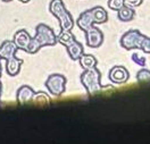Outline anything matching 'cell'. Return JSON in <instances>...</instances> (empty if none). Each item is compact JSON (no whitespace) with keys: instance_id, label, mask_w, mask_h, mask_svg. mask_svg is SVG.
Listing matches in <instances>:
<instances>
[{"instance_id":"44dd1931","label":"cell","mask_w":150,"mask_h":144,"mask_svg":"<svg viewBox=\"0 0 150 144\" xmlns=\"http://www.w3.org/2000/svg\"><path fill=\"white\" fill-rule=\"evenodd\" d=\"M132 59H133V61H134L137 65H139L141 67H144V66H146V58L142 57L140 53H138V52L133 53V55H132Z\"/></svg>"},{"instance_id":"7c38bea8","label":"cell","mask_w":150,"mask_h":144,"mask_svg":"<svg viewBox=\"0 0 150 144\" xmlns=\"http://www.w3.org/2000/svg\"><path fill=\"white\" fill-rule=\"evenodd\" d=\"M23 65V60L15 56L6 60V72L9 76H16L21 70V66Z\"/></svg>"},{"instance_id":"6da1fadb","label":"cell","mask_w":150,"mask_h":144,"mask_svg":"<svg viewBox=\"0 0 150 144\" xmlns=\"http://www.w3.org/2000/svg\"><path fill=\"white\" fill-rule=\"evenodd\" d=\"M57 43V35L46 24H39L35 29V37L31 39L26 52L35 53L42 47L55 46Z\"/></svg>"},{"instance_id":"4fadbf2b","label":"cell","mask_w":150,"mask_h":144,"mask_svg":"<svg viewBox=\"0 0 150 144\" xmlns=\"http://www.w3.org/2000/svg\"><path fill=\"white\" fill-rule=\"evenodd\" d=\"M66 49H67L68 56H69V58H71L72 60H79V58L84 53L83 46H82L80 42H77L76 40H75L74 42H72L69 46H67Z\"/></svg>"},{"instance_id":"5bb4252c","label":"cell","mask_w":150,"mask_h":144,"mask_svg":"<svg viewBox=\"0 0 150 144\" xmlns=\"http://www.w3.org/2000/svg\"><path fill=\"white\" fill-rule=\"evenodd\" d=\"M90 10H91V14H92V17H93L94 24H103L108 20V14L103 7L96 6Z\"/></svg>"},{"instance_id":"ffe728a7","label":"cell","mask_w":150,"mask_h":144,"mask_svg":"<svg viewBox=\"0 0 150 144\" xmlns=\"http://www.w3.org/2000/svg\"><path fill=\"white\" fill-rule=\"evenodd\" d=\"M124 6V0H109L108 1V7L112 10H117L121 9Z\"/></svg>"},{"instance_id":"7402d4cb","label":"cell","mask_w":150,"mask_h":144,"mask_svg":"<svg viewBox=\"0 0 150 144\" xmlns=\"http://www.w3.org/2000/svg\"><path fill=\"white\" fill-rule=\"evenodd\" d=\"M140 50L143 51V52H146V53H150V38L144 35V38H143L142 42H141Z\"/></svg>"},{"instance_id":"484cf974","label":"cell","mask_w":150,"mask_h":144,"mask_svg":"<svg viewBox=\"0 0 150 144\" xmlns=\"http://www.w3.org/2000/svg\"><path fill=\"white\" fill-rule=\"evenodd\" d=\"M2 1H4V2H10L11 0H2Z\"/></svg>"},{"instance_id":"d6986e66","label":"cell","mask_w":150,"mask_h":144,"mask_svg":"<svg viewBox=\"0 0 150 144\" xmlns=\"http://www.w3.org/2000/svg\"><path fill=\"white\" fill-rule=\"evenodd\" d=\"M32 101L33 102H38V103H41V105H45V103H49L50 102V99H49V96L45 92H39V93L34 94Z\"/></svg>"},{"instance_id":"ac0fdd59","label":"cell","mask_w":150,"mask_h":144,"mask_svg":"<svg viewBox=\"0 0 150 144\" xmlns=\"http://www.w3.org/2000/svg\"><path fill=\"white\" fill-rule=\"evenodd\" d=\"M137 79L140 84H144V83L150 82V69H147V68L140 69L137 74Z\"/></svg>"},{"instance_id":"9c48e42d","label":"cell","mask_w":150,"mask_h":144,"mask_svg":"<svg viewBox=\"0 0 150 144\" xmlns=\"http://www.w3.org/2000/svg\"><path fill=\"white\" fill-rule=\"evenodd\" d=\"M17 46L15 44L14 41H5L2 42V44L0 46V59H9L14 57L17 52Z\"/></svg>"},{"instance_id":"8fae6325","label":"cell","mask_w":150,"mask_h":144,"mask_svg":"<svg viewBox=\"0 0 150 144\" xmlns=\"http://www.w3.org/2000/svg\"><path fill=\"white\" fill-rule=\"evenodd\" d=\"M94 20L93 17H92V14H91V10H85L83 11L79 18L76 20V25L79 26V29L82 30V31H86L88 29H90L91 26H93Z\"/></svg>"},{"instance_id":"8992f818","label":"cell","mask_w":150,"mask_h":144,"mask_svg":"<svg viewBox=\"0 0 150 144\" xmlns=\"http://www.w3.org/2000/svg\"><path fill=\"white\" fill-rule=\"evenodd\" d=\"M86 44L90 48H99L103 42V33L96 26H91L85 31Z\"/></svg>"},{"instance_id":"4316f807","label":"cell","mask_w":150,"mask_h":144,"mask_svg":"<svg viewBox=\"0 0 150 144\" xmlns=\"http://www.w3.org/2000/svg\"><path fill=\"white\" fill-rule=\"evenodd\" d=\"M0 76H1V65H0Z\"/></svg>"},{"instance_id":"e0dca14e","label":"cell","mask_w":150,"mask_h":144,"mask_svg":"<svg viewBox=\"0 0 150 144\" xmlns=\"http://www.w3.org/2000/svg\"><path fill=\"white\" fill-rule=\"evenodd\" d=\"M75 40V35L73 33H71V31H62L59 33V35L57 37V42L63 44L64 47H67L69 46L72 42H74Z\"/></svg>"},{"instance_id":"277c9868","label":"cell","mask_w":150,"mask_h":144,"mask_svg":"<svg viewBox=\"0 0 150 144\" xmlns=\"http://www.w3.org/2000/svg\"><path fill=\"white\" fill-rule=\"evenodd\" d=\"M67 78L62 74H52L46 81V87L54 96H60L66 90Z\"/></svg>"},{"instance_id":"7a4b0ae2","label":"cell","mask_w":150,"mask_h":144,"mask_svg":"<svg viewBox=\"0 0 150 144\" xmlns=\"http://www.w3.org/2000/svg\"><path fill=\"white\" fill-rule=\"evenodd\" d=\"M49 10L59 20V26L62 31H72L74 26V20L71 13L66 9L63 0H51Z\"/></svg>"},{"instance_id":"cb8c5ba5","label":"cell","mask_w":150,"mask_h":144,"mask_svg":"<svg viewBox=\"0 0 150 144\" xmlns=\"http://www.w3.org/2000/svg\"><path fill=\"white\" fill-rule=\"evenodd\" d=\"M18 1H21V2H24V4H28V1H31V0H18Z\"/></svg>"},{"instance_id":"603a6c76","label":"cell","mask_w":150,"mask_h":144,"mask_svg":"<svg viewBox=\"0 0 150 144\" xmlns=\"http://www.w3.org/2000/svg\"><path fill=\"white\" fill-rule=\"evenodd\" d=\"M143 2V0H124V5L125 6H129V7H139L141 4Z\"/></svg>"},{"instance_id":"ba28073f","label":"cell","mask_w":150,"mask_h":144,"mask_svg":"<svg viewBox=\"0 0 150 144\" xmlns=\"http://www.w3.org/2000/svg\"><path fill=\"white\" fill-rule=\"evenodd\" d=\"M35 94L34 90L28 85H23L17 90V93H16V100L19 105H25L30 101H32L33 96Z\"/></svg>"},{"instance_id":"3957f363","label":"cell","mask_w":150,"mask_h":144,"mask_svg":"<svg viewBox=\"0 0 150 144\" xmlns=\"http://www.w3.org/2000/svg\"><path fill=\"white\" fill-rule=\"evenodd\" d=\"M81 83L85 87L88 94L93 96L101 90V73L97 67L85 69L81 75Z\"/></svg>"},{"instance_id":"d4e9b609","label":"cell","mask_w":150,"mask_h":144,"mask_svg":"<svg viewBox=\"0 0 150 144\" xmlns=\"http://www.w3.org/2000/svg\"><path fill=\"white\" fill-rule=\"evenodd\" d=\"M1 91H2V84H1V82H0V96H1Z\"/></svg>"},{"instance_id":"5b68a950","label":"cell","mask_w":150,"mask_h":144,"mask_svg":"<svg viewBox=\"0 0 150 144\" xmlns=\"http://www.w3.org/2000/svg\"><path fill=\"white\" fill-rule=\"evenodd\" d=\"M144 35L138 30H130L121 39V46L125 50H140V46Z\"/></svg>"},{"instance_id":"2e32d148","label":"cell","mask_w":150,"mask_h":144,"mask_svg":"<svg viewBox=\"0 0 150 144\" xmlns=\"http://www.w3.org/2000/svg\"><path fill=\"white\" fill-rule=\"evenodd\" d=\"M117 16H118V19L122 22H131L135 16V11L132 7L124 5L121 9L117 10Z\"/></svg>"},{"instance_id":"30bf717a","label":"cell","mask_w":150,"mask_h":144,"mask_svg":"<svg viewBox=\"0 0 150 144\" xmlns=\"http://www.w3.org/2000/svg\"><path fill=\"white\" fill-rule=\"evenodd\" d=\"M31 39L32 38H31V35L28 33V31L19 30V31H17L15 33V35H14V42H15V44L17 46L18 49H22V50L26 51Z\"/></svg>"},{"instance_id":"9a60e30c","label":"cell","mask_w":150,"mask_h":144,"mask_svg":"<svg viewBox=\"0 0 150 144\" xmlns=\"http://www.w3.org/2000/svg\"><path fill=\"white\" fill-rule=\"evenodd\" d=\"M79 63H80V66L82 67V69H90V68L97 67V59L92 55H85L83 53L81 57L79 58Z\"/></svg>"},{"instance_id":"52a82bcc","label":"cell","mask_w":150,"mask_h":144,"mask_svg":"<svg viewBox=\"0 0 150 144\" xmlns=\"http://www.w3.org/2000/svg\"><path fill=\"white\" fill-rule=\"evenodd\" d=\"M108 77L114 84H124L130 78V73L124 66H115L109 70Z\"/></svg>"}]
</instances>
